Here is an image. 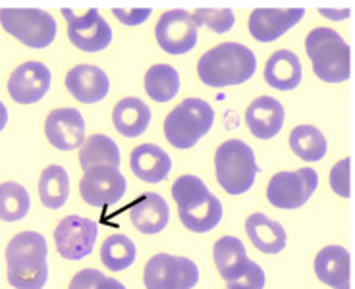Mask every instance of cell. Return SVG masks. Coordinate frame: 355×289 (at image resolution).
Wrapping results in <instances>:
<instances>
[{
    "instance_id": "36",
    "label": "cell",
    "mask_w": 355,
    "mask_h": 289,
    "mask_svg": "<svg viewBox=\"0 0 355 289\" xmlns=\"http://www.w3.org/2000/svg\"><path fill=\"white\" fill-rule=\"evenodd\" d=\"M112 14H114V18L118 19V21H122L125 26H141L143 21L151 16V8H114L112 10Z\"/></svg>"
},
{
    "instance_id": "2",
    "label": "cell",
    "mask_w": 355,
    "mask_h": 289,
    "mask_svg": "<svg viewBox=\"0 0 355 289\" xmlns=\"http://www.w3.org/2000/svg\"><path fill=\"white\" fill-rule=\"evenodd\" d=\"M257 70V58L251 49L240 43L216 44L201 56L197 73L209 87H230L241 85L253 78Z\"/></svg>"
},
{
    "instance_id": "5",
    "label": "cell",
    "mask_w": 355,
    "mask_h": 289,
    "mask_svg": "<svg viewBox=\"0 0 355 289\" xmlns=\"http://www.w3.org/2000/svg\"><path fill=\"white\" fill-rule=\"evenodd\" d=\"M216 179L226 193L243 195L253 184L259 174L255 152L248 143L240 139H230L222 143L214 155Z\"/></svg>"
},
{
    "instance_id": "29",
    "label": "cell",
    "mask_w": 355,
    "mask_h": 289,
    "mask_svg": "<svg viewBox=\"0 0 355 289\" xmlns=\"http://www.w3.org/2000/svg\"><path fill=\"white\" fill-rule=\"evenodd\" d=\"M290 147L305 162H319L327 155V137L315 125H297L290 133Z\"/></svg>"
},
{
    "instance_id": "38",
    "label": "cell",
    "mask_w": 355,
    "mask_h": 289,
    "mask_svg": "<svg viewBox=\"0 0 355 289\" xmlns=\"http://www.w3.org/2000/svg\"><path fill=\"white\" fill-rule=\"evenodd\" d=\"M6 123H8V108L0 100V132L6 128Z\"/></svg>"
},
{
    "instance_id": "18",
    "label": "cell",
    "mask_w": 355,
    "mask_h": 289,
    "mask_svg": "<svg viewBox=\"0 0 355 289\" xmlns=\"http://www.w3.org/2000/svg\"><path fill=\"white\" fill-rule=\"evenodd\" d=\"M245 123L257 139H272L284 125V106L272 96H259L245 110Z\"/></svg>"
},
{
    "instance_id": "11",
    "label": "cell",
    "mask_w": 355,
    "mask_h": 289,
    "mask_svg": "<svg viewBox=\"0 0 355 289\" xmlns=\"http://www.w3.org/2000/svg\"><path fill=\"white\" fill-rule=\"evenodd\" d=\"M98 226L83 216H66L54 229V243L66 261H81L93 253Z\"/></svg>"
},
{
    "instance_id": "15",
    "label": "cell",
    "mask_w": 355,
    "mask_h": 289,
    "mask_svg": "<svg viewBox=\"0 0 355 289\" xmlns=\"http://www.w3.org/2000/svg\"><path fill=\"white\" fill-rule=\"evenodd\" d=\"M44 135L54 149L76 150L85 141V120L76 108H56L46 116Z\"/></svg>"
},
{
    "instance_id": "33",
    "label": "cell",
    "mask_w": 355,
    "mask_h": 289,
    "mask_svg": "<svg viewBox=\"0 0 355 289\" xmlns=\"http://www.w3.org/2000/svg\"><path fill=\"white\" fill-rule=\"evenodd\" d=\"M70 289H125L122 283L114 278H108L101 270L85 268L78 272L70 281Z\"/></svg>"
},
{
    "instance_id": "21",
    "label": "cell",
    "mask_w": 355,
    "mask_h": 289,
    "mask_svg": "<svg viewBox=\"0 0 355 289\" xmlns=\"http://www.w3.org/2000/svg\"><path fill=\"white\" fill-rule=\"evenodd\" d=\"M130 166H132L133 174L143 182L160 184L162 179L168 177L170 170H172V160H170L168 152H164L159 145L145 143L132 150Z\"/></svg>"
},
{
    "instance_id": "28",
    "label": "cell",
    "mask_w": 355,
    "mask_h": 289,
    "mask_svg": "<svg viewBox=\"0 0 355 289\" xmlns=\"http://www.w3.org/2000/svg\"><path fill=\"white\" fill-rule=\"evenodd\" d=\"M145 91L157 103H168L180 91V73L170 64H155L145 76Z\"/></svg>"
},
{
    "instance_id": "20",
    "label": "cell",
    "mask_w": 355,
    "mask_h": 289,
    "mask_svg": "<svg viewBox=\"0 0 355 289\" xmlns=\"http://www.w3.org/2000/svg\"><path fill=\"white\" fill-rule=\"evenodd\" d=\"M130 218L135 228L141 234L155 236L168 226L170 209L168 202L160 197L159 193H145L141 199L132 202Z\"/></svg>"
},
{
    "instance_id": "13",
    "label": "cell",
    "mask_w": 355,
    "mask_h": 289,
    "mask_svg": "<svg viewBox=\"0 0 355 289\" xmlns=\"http://www.w3.org/2000/svg\"><path fill=\"white\" fill-rule=\"evenodd\" d=\"M160 49L168 54H186L197 44V27L186 10H170L160 16L155 27Z\"/></svg>"
},
{
    "instance_id": "10",
    "label": "cell",
    "mask_w": 355,
    "mask_h": 289,
    "mask_svg": "<svg viewBox=\"0 0 355 289\" xmlns=\"http://www.w3.org/2000/svg\"><path fill=\"white\" fill-rule=\"evenodd\" d=\"M62 14L68 21L71 44H76L83 53H101L112 41V29L107 19L98 14V10L91 8L85 14H73L70 8H64Z\"/></svg>"
},
{
    "instance_id": "34",
    "label": "cell",
    "mask_w": 355,
    "mask_h": 289,
    "mask_svg": "<svg viewBox=\"0 0 355 289\" xmlns=\"http://www.w3.org/2000/svg\"><path fill=\"white\" fill-rule=\"evenodd\" d=\"M228 289H263L265 288V272L257 263L249 261L240 276L226 281Z\"/></svg>"
},
{
    "instance_id": "14",
    "label": "cell",
    "mask_w": 355,
    "mask_h": 289,
    "mask_svg": "<svg viewBox=\"0 0 355 289\" xmlns=\"http://www.w3.org/2000/svg\"><path fill=\"white\" fill-rule=\"evenodd\" d=\"M51 89V70L43 62H26L12 71L8 93L18 105H35Z\"/></svg>"
},
{
    "instance_id": "19",
    "label": "cell",
    "mask_w": 355,
    "mask_h": 289,
    "mask_svg": "<svg viewBox=\"0 0 355 289\" xmlns=\"http://www.w3.org/2000/svg\"><path fill=\"white\" fill-rule=\"evenodd\" d=\"M315 274L332 289H349L352 263L346 247L329 245L320 249L315 259Z\"/></svg>"
},
{
    "instance_id": "6",
    "label": "cell",
    "mask_w": 355,
    "mask_h": 289,
    "mask_svg": "<svg viewBox=\"0 0 355 289\" xmlns=\"http://www.w3.org/2000/svg\"><path fill=\"white\" fill-rule=\"evenodd\" d=\"M214 110L203 98H186L166 116L164 135L172 147L191 149L211 132Z\"/></svg>"
},
{
    "instance_id": "26",
    "label": "cell",
    "mask_w": 355,
    "mask_h": 289,
    "mask_svg": "<svg viewBox=\"0 0 355 289\" xmlns=\"http://www.w3.org/2000/svg\"><path fill=\"white\" fill-rule=\"evenodd\" d=\"M120 150L114 141L108 135H91L87 141H83L80 150V164L83 170L93 166H112L120 168Z\"/></svg>"
},
{
    "instance_id": "25",
    "label": "cell",
    "mask_w": 355,
    "mask_h": 289,
    "mask_svg": "<svg viewBox=\"0 0 355 289\" xmlns=\"http://www.w3.org/2000/svg\"><path fill=\"white\" fill-rule=\"evenodd\" d=\"M214 264L220 272L222 280L230 281L236 276H240L243 268L248 266V251L245 245L241 243L238 237L234 236H224L220 237L213 249Z\"/></svg>"
},
{
    "instance_id": "4",
    "label": "cell",
    "mask_w": 355,
    "mask_h": 289,
    "mask_svg": "<svg viewBox=\"0 0 355 289\" xmlns=\"http://www.w3.org/2000/svg\"><path fill=\"white\" fill-rule=\"evenodd\" d=\"M305 51L313 64L315 76L327 83H342L352 73L349 44L334 29L317 27L305 39Z\"/></svg>"
},
{
    "instance_id": "24",
    "label": "cell",
    "mask_w": 355,
    "mask_h": 289,
    "mask_svg": "<svg viewBox=\"0 0 355 289\" xmlns=\"http://www.w3.org/2000/svg\"><path fill=\"white\" fill-rule=\"evenodd\" d=\"M265 79L278 91H292L302 83V62L292 51H276L265 66Z\"/></svg>"
},
{
    "instance_id": "37",
    "label": "cell",
    "mask_w": 355,
    "mask_h": 289,
    "mask_svg": "<svg viewBox=\"0 0 355 289\" xmlns=\"http://www.w3.org/2000/svg\"><path fill=\"white\" fill-rule=\"evenodd\" d=\"M319 14L320 16H324V18H329V19H346L349 18V10H319Z\"/></svg>"
},
{
    "instance_id": "27",
    "label": "cell",
    "mask_w": 355,
    "mask_h": 289,
    "mask_svg": "<svg viewBox=\"0 0 355 289\" xmlns=\"http://www.w3.org/2000/svg\"><path fill=\"white\" fill-rule=\"evenodd\" d=\"M70 195V177L62 166L44 168L41 179H39V197L43 207L56 211L62 209Z\"/></svg>"
},
{
    "instance_id": "1",
    "label": "cell",
    "mask_w": 355,
    "mask_h": 289,
    "mask_svg": "<svg viewBox=\"0 0 355 289\" xmlns=\"http://www.w3.org/2000/svg\"><path fill=\"white\" fill-rule=\"evenodd\" d=\"M46 239L37 231H21L6 247L8 283L16 289H43L49 280Z\"/></svg>"
},
{
    "instance_id": "7",
    "label": "cell",
    "mask_w": 355,
    "mask_h": 289,
    "mask_svg": "<svg viewBox=\"0 0 355 289\" xmlns=\"http://www.w3.org/2000/svg\"><path fill=\"white\" fill-rule=\"evenodd\" d=\"M0 24L8 35L29 49H46L56 37V19L44 10L2 8Z\"/></svg>"
},
{
    "instance_id": "32",
    "label": "cell",
    "mask_w": 355,
    "mask_h": 289,
    "mask_svg": "<svg viewBox=\"0 0 355 289\" xmlns=\"http://www.w3.org/2000/svg\"><path fill=\"white\" fill-rule=\"evenodd\" d=\"M191 19L196 27H209L214 33H228L234 24H236V16L234 12L228 8L224 10H213V8H199L191 14Z\"/></svg>"
},
{
    "instance_id": "12",
    "label": "cell",
    "mask_w": 355,
    "mask_h": 289,
    "mask_svg": "<svg viewBox=\"0 0 355 289\" xmlns=\"http://www.w3.org/2000/svg\"><path fill=\"white\" fill-rule=\"evenodd\" d=\"M80 193L91 207H108L122 201L125 195V177L118 168L93 166L81 177Z\"/></svg>"
},
{
    "instance_id": "3",
    "label": "cell",
    "mask_w": 355,
    "mask_h": 289,
    "mask_svg": "<svg viewBox=\"0 0 355 289\" xmlns=\"http://www.w3.org/2000/svg\"><path fill=\"white\" fill-rule=\"evenodd\" d=\"M172 197L178 204L180 220L189 231L207 234L220 224V201L197 175L178 177L172 185Z\"/></svg>"
},
{
    "instance_id": "23",
    "label": "cell",
    "mask_w": 355,
    "mask_h": 289,
    "mask_svg": "<svg viewBox=\"0 0 355 289\" xmlns=\"http://www.w3.org/2000/svg\"><path fill=\"white\" fill-rule=\"evenodd\" d=\"M245 231L251 243L266 254L280 253L286 247L288 237H286L284 226L276 220H270L263 212L251 214L245 220Z\"/></svg>"
},
{
    "instance_id": "22",
    "label": "cell",
    "mask_w": 355,
    "mask_h": 289,
    "mask_svg": "<svg viewBox=\"0 0 355 289\" xmlns=\"http://www.w3.org/2000/svg\"><path fill=\"white\" fill-rule=\"evenodd\" d=\"M112 122H114L116 132L122 133L124 137H139L147 132L149 122H151V108L143 103L137 96H128L122 98L114 106L112 112Z\"/></svg>"
},
{
    "instance_id": "31",
    "label": "cell",
    "mask_w": 355,
    "mask_h": 289,
    "mask_svg": "<svg viewBox=\"0 0 355 289\" xmlns=\"http://www.w3.org/2000/svg\"><path fill=\"white\" fill-rule=\"evenodd\" d=\"M31 209V199L24 185L16 182L0 184V220L18 222L27 216Z\"/></svg>"
},
{
    "instance_id": "30",
    "label": "cell",
    "mask_w": 355,
    "mask_h": 289,
    "mask_svg": "<svg viewBox=\"0 0 355 289\" xmlns=\"http://www.w3.org/2000/svg\"><path fill=\"white\" fill-rule=\"evenodd\" d=\"M135 256H137L135 243L130 237L122 236V234H114V236L107 237V241L103 243V249H101V261L108 270L112 272L130 268L135 263Z\"/></svg>"
},
{
    "instance_id": "17",
    "label": "cell",
    "mask_w": 355,
    "mask_h": 289,
    "mask_svg": "<svg viewBox=\"0 0 355 289\" xmlns=\"http://www.w3.org/2000/svg\"><path fill=\"white\" fill-rule=\"evenodd\" d=\"M66 89L70 95L83 105H93L103 100L110 91V81L105 71L91 66V64H80L71 68L66 76Z\"/></svg>"
},
{
    "instance_id": "16",
    "label": "cell",
    "mask_w": 355,
    "mask_h": 289,
    "mask_svg": "<svg viewBox=\"0 0 355 289\" xmlns=\"http://www.w3.org/2000/svg\"><path fill=\"white\" fill-rule=\"evenodd\" d=\"M305 14L303 8H257L249 16V33L259 43H272L300 24Z\"/></svg>"
},
{
    "instance_id": "9",
    "label": "cell",
    "mask_w": 355,
    "mask_h": 289,
    "mask_svg": "<svg viewBox=\"0 0 355 289\" xmlns=\"http://www.w3.org/2000/svg\"><path fill=\"white\" fill-rule=\"evenodd\" d=\"M317 185H319V175L313 168H300L295 172H278L272 175L270 184L266 187V199L276 209L293 211L309 201Z\"/></svg>"
},
{
    "instance_id": "8",
    "label": "cell",
    "mask_w": 355,
    "mask_h": 289,
    "mask_svg": "<svg viewBox=\"0 0 355 289\" xmlns=\"http://www.w3.org/2000/svg\"><path fill=\"white\" fill-rule=\"evenodd\" d=\"M197 281L199 268L186 256L155 254L143 272V283L147 289H193Z\"/></svg>"
},
{
    "instance_id": "35",
    "label": "cell",
    "mask_w": 355,
    "mask_h": 289,
    "mask_svg": "<svg viewBox=\"0 0 355 289\" xmlns=\"http://www.w3.org/2000/svg\"><path fill=\"white\" fill-rule=\"evenodd\" d=\"M330 187L340 197H344V199L349 197V158H344L338 164H334L332 172H330Z\"/></svg>"
}]
</instances>
